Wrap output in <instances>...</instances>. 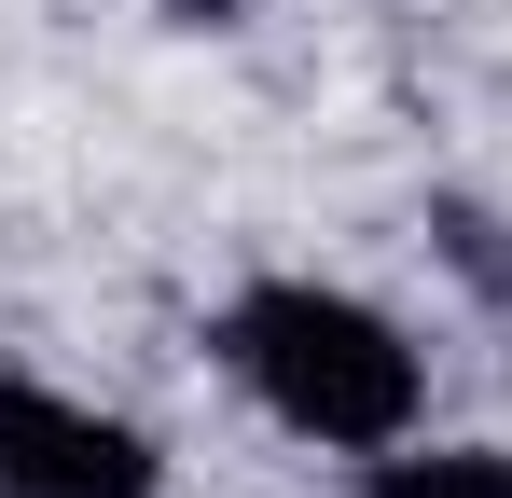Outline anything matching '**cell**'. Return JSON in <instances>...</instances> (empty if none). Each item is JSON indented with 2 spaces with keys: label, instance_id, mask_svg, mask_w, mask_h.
Instances as JSON below:
<instances>
[{
  "label": "cell",
  "instance_id": "3957f363",
  "mask_svg": "<svg viewBox=\"0 0 512 498\" xmlns=\"http://www.w3.org/2000/svg\"><path fill=\"white\" fill-rule=\"evenodd\" d=\"M360 498H512V457L499 443H388Z\"/></svg>",
  "mask_w": 512,
  "mask_h": 498
},
{
  "label": "cell",
  "instance_id": "7a4b0ae2",
  "mask_svg": "<svg viewBox=\"0 0 512 498\" xmlns=\"http://www.w3.org/2000/svg\"><path fill=\"white\" fill-rule=\"evenodd\" d=\"M0 498H167V457L125 415L70 402L42 374H0Z\"/></svg>",
  "mask_w": 512,
  "mask_h": 498
},
{
  "label": "cell",
  "instance_id": "6da1fadb",
  "mask_svg": "<svg viewBox=\"0 0 512 498\" xmlns=\"http://www.w3.org/2000/svg\"><path fill=\"white\" fill-rule=\"evenodd\" d=\"M222 360H236V388L277 429H305L333 457H388L416 429V402H429L402 319H374L360 291H319V277H250L222 305Z\"/></svg>",
  "mask_w": 512,
  "mask_h": 498
}]
</instances>
